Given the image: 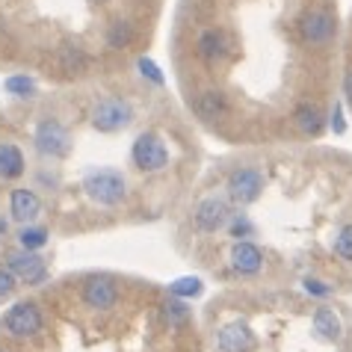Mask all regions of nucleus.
Instances as JSON below:
<instances>
[{
    "mask_svg": "<svg viewBox=\"0 0 352 352\" xmlns=\"http://www.w3.org/2000/svg\"><path fill=\"white\" fill-rule=\"evenodd\" d=\"M192 113L204 122H225L231 116V104L228 95L219 89H201L192 98Z\"/></svg>",
    "mask_w": 352,
    "mask_h": 352,
    "instance_id": "4468645a",
    "label": "nucleus"
},
{
    "mask_svg": "<svg viewBox=\"0 0 352 352\" xmlns=\"http://www.w3.org/2000/svg\"><path fill=\"white\" fill-rule=\"evenodd\" d=\"M344 95H346V101L352 104V68L344 74Z\"/></svg>",
    "mask_w": 352,
    "mask_h": 352,
    "instance_id": "cd10ccee",
    "label": "nucleus"
},
{
    "mask_svg": "<svg viewBox=\"0 0 352 352\" xmlns=\"http://www.w3.org/2000/svg\"><path fill=\"white\" fill-rule=\"evenodd\" d=\"M33 142H36V151L42 154V157H65L68 148H72V136H68L65 124L56 122V119H42L38 122V128L33 133Z\"/></svg>",
    "mask_w": 352,
    "mask_h": 352,
    "instance_id": "6e6552de",
    "label": "nucleus"
},
{
    "mask_svg": "<svg viewBox=\"0 0 352 352\" xmlns=\"http://www.w3.org/2000/svg\"><path fill=\"white\" fill-rule=\"evenodd\" d=\"M231 204L219 199V195H208L192 208V228L199 234H217L231 219Z\"/></svg>",
    "mask_w": 352,
    "mask_h": 352,
    "instance_id": "0eeeda50",
    "label": "nucleus"
},
{
    "mask_svg": "<svg viewBox=\"0 0 352 352\" xmlns=\"http://www.w3.org/2000/svg\"><path fill=\"white\" fill-rule=\"evenodd\" d=\"M15 285H18V278H15L6 267H0V299H6L9 293L15 290Z\"/></svg>",
    "mask_w": 352,
    "mask_h": 352,
    "instance_id": "a878e982",
    "label": "nucleus"
},
{
    "mask_svg": "<svg viewBox=\"0 0 352 352\" xmlns=\"http://www.w3.org/2000/svg\"><path fill=\"white\" fill-rule=\"evenodd\" d=\"M131 160L140 172L145 175H154V172H163L169 166V145L163 142L160 133L154 131H145L136 136L133 148H131Z\"/></svg>",
    "mask_w": 352,
    "mask_h": 352,
    "instance_id": "7ed1b4c3",
    "label": "nucleus"
},
{
    "mask_svg": "<svg viewBox=\"0 0 352 352\" xmlns=\"http://www.w3.org/2000/svg\"><path fill=\"white\" fill-rule=\"evenodd\" d=\"M187 317H190L187 302H181V299H166L163 302V320L169 322V326H178V322H184Z\"/></svg>",
    "mask_w": 352,
    "mask_h": 352,
    "instance_id": "b1692460",
    "label": "nucleus"
},
{
    "mask_svg": "<svg viewBox=\"0 0 352 352\" xmlns=\"http://www.w3.org/2000/svg\"><path fill=\"white\" fill-rule=\"evenodd\" d=\"M47 243V228H38V225H24L21 234H18V246L24 252H36Z\"/></svg>",
    "mask_w": 352,
    "mask_h": 352,
    "instance_id": "aec40b11",
    "label": "nucleus"
},
{
    "mask_svg": "<svg viewBox=\"0 0 352 352\" xmlns=\"http://www.w3.org/2000/svg\"><path fill=\"white\" fill-rule=\"evenodd\" d=\"M3 89L9 95H15V98H30L36 92V80L33 77H27V74H15V77H6Z\"/></svg>",
    "mask_w": 352,
    "mask_h": 352,
    "instance_id": "5701e85b",
    "label": "nucleus"
},
{
    "mask_svg": "<svg viewBox=\"0 0 352 352\" xmlns=\"http://www.w3.org/2000/svg\"><path fill=\"white\" fill-rule=\"evenodd\" d=\"M83 192L101 208H119L128 199V184H124V175L116 169H95L83 178Z\"/></svg>",
    "mask_w": 352,
    "mask_h": 352,
    "instance_id": "f03ea898",
    "label": "nucleus"
},
{
    "mask_svg": "<svg viewBox=\"0 0 352 352\" xmlns=\"http://www.w3.org/2000/svg\"><path fill=\"white\" fill-rule=\"evenodd\" d=\"M0 329H3L6 338L33 340V338H38L45 331V314H42V308H38L33 299H21V302H15L3 317H0Z\"/></svg>",
    "mask_w": 352,
    "mask_h": 352,
    "instance_id": "f257e3e1",
    "label": "nucleus"
},
{
    "mask_svg": "<svg viewBox=\"0 0 352 352\" xmlns=\"http://www.w3.org/2000/svg\"><path fill=\"white\" fill-rule=\"evenodd\" d=\"M311 326H314L317 335L322 340H329V344H335V340L344 338V322H340V314L335 308H329V305L314 308V314H311Z\"/></svg>",
    "mask_w": 352,
    "mask_h": 352,
    "instance_id": "f3484780",
    "label": "nucleus"
},
{
    "mask_svg": "<svg viewBox=\"0 0 352 352\" xmlns=\"http://www.w3.org/2000/svg\"><path fill=\"white\" fill-rule=\"evenodd\" d=\"M9 213H12L15 222L30 225L38 219V213H42V199H38L33 190L18 187V190L9 192Z\"/></svg>",
    "mask_w": 352,
    "mask_h": 352,
    "instance_id": "2eb2a0df",
    "label": "nucleus"
},
{
    "mask_svg": "<svg viewBox=\"0 0 352 352\" xmlns=\"http://www.w3.org/2000/svg\"><path fill=\"white\" fill-rule=\"evenodd\" d=\"M0 352H6V349H0Z\"/></svg>",
    "mask_w": 352,
    "mask_h": 352,
    "instance_id": "c756f323",
    "label": "nucleus"
},
{
    "mask_svg": "<svg viewBox=\"0 0 352 352\" xmlns=\"http://www.w3.org/2000/svg\"><path fill=\"white\" fill-rule=\"evenodd\" d=\"M225 190H228L231 204L249 208V204L258 201L261 192H263V172L258 169V166H237V169L228 175Z\"/></svg>",
    "mask_w": 352,
    "mask_h": 352,
    "instance_id": "39448f33",
    "label": "nucleus"
},
{
    "mask_svg": "<svg viewBox=\"0 0 352 352\" xmlns=\"http://www.w3.org/2000/svg\"><path fill=\"white\" fill-rule=\"evenodd\" d=\"M331 249H335V255L344 261V263H352V222L349 225H340V228H338Z\"/></svg>",
    "mask_w": 352,
    "mask_h": 352,
    "instance_id": "412c9836",
    "label": "nucleus"
},
{
    "mask_svg": "<svg viewBox=\"0 0 352 352\" xmlns=\"http://www.w3.org/2000/svg\"><path fill=\"white\" fill-rule=\"evenodd\" d=\"M228 267L234 276L240 278H252L258 276V272L263 270V252L261 246H255L252 240H237L228 252Z\"/></svg>",
    "mask_w": 352,
    "mask_h": 352,
    "instance_id": "ddd939ff",
    "label": "nucleus"
},
{
    "mask_svg": "<svg viewBox=\"0 0 352 352\" xmlns=\"http://www.w3.org/2000/svg\"><path fill=\"white\" fill-rule=\"evenodd\" d=\"M133 42V27L128 21H113L110 24V33H107V45L110 47H128Z\"/></svg>",
    "mask_w": 352,
    "mask_h": 352,
    "instance_id": "4be33fe9",
    "label": "nucleus"
},
{
    "mask_svg": "<svg viewBox=\"0 0 352 352\" xmlns=\"http://www.w3.org/2000/svg\"><path fill=\"white\" fill-rule=\"evenodd\" d=\"M296 30H299L302 45H308V47H322V45H329L331 38H335L338 21H335V15H331L329 9H308V12L299 18Z\"/></svg>",
    "mask_w": 352,
    "mask_h": 352,
    "instance_id": "423d86ee",
    "label": "nucleus"
},
{
    "mask_svg": "<svg viewBox=\"0 0 352 352\" xmlns=\"http://www.w3.org/2000/svg\"><path fill=\"white\" fill-rule=\"evenodd\" d=\"M172 293L175 296H199L201 293V281L199 278H181L172 285Z\"/></svg>",
    "mask_w": 352,
    "mask_h": 352,
    "instance_id": "393cba45",
    "label": "nucleus"
},
{
    "mask_svg": "<svg viewBox=\"0 0 352 352\" xmlns=\"http://www.w3.org/2000/svg\"><path fill=\"white\" fill-rule=\"evenodd\" d=\"M0 234H6V222L3 219H0Z\"/></svg>",
    "mask_w": 352,
    "mask_h": 352,
    "instance_id": "c85d7f7f",
    "label": "nucleus"
},
{
    "mask_svg": "<svg viewBox=\"0 0 352 352\" xmlns=\"http://www.w3.org/2000/svg\"><path fill=\"white\" fill-rule=\"evenodd\" d=\"M27 169L24 151L15 142H0V181H15Z\"/></svg>",
    "mask_w": 352,
    "mask_h": 352,
    "instance_id": "a211bd4d",
    "label": "nucleus"
},
{
    "mask_svg": "<svg viewBox=\"0 0 352 352\" xmlns=\"http://www.w3.org/2000/svg\"><path fill=\"white\" fill-rule=\"evenodd\" d=\"M56 65H60L65 74H83L86 68H89V54H86L83 47L65 45L56 51Z\"/></svg>",
    "mask_w": 352,
    "mask_h": 352,
    "instance_id": "6ab92c4d",
    "label": "nucleus"
},
{
    "mask_svg": "<svg viewBox=\"0 0 352 352\" xmlns=\"http://www.w3.org/2000/svg\"><path fill=\"white\" fill-rule=\"evenodd\" d=\"M89 119H92L95 131L116 133V131H124L133 122V107H131V101H124V98L110 95V98H101V101L92 107Z\"/></svg>",
    "mask_w": 352,
    "mask_h": 352,
    "instance_id": "20e7f679",
    "label": "nucleus"
},
{
    "mask_svg": "<svg viewBox=\"0 0 352 352\" xmlns=\"http://www.w3.org/2000/svg\"><path fill=\"white\" fill-rule=\"evenodd\" d=\"M140 72H142V77H148V80L151 83H163V74H160V68L157 65H154L151 60H145V56H142V60H140Z\"/></svg>",
    "mask_w": 352,
    "mask_h": 352,
    "instance_id": "bb28decb",
    "label": "nucleus"
},
{
    "mask_svg": "<svg viewBox=\"0 0 352 352\" xmlns=\"http://www.w3.org/2000/svg\"><path fill=\"white\" fill-rule=\"evenodd\" d=\"M231 51H234V45L222 27H208V30L195 38V56L208 68H219L231 56Z\"/></svg>",
    "mask_w": 352,
    "mask_h": 352,
    "instance_id": "1a4fd4ad",
    "label": "nucleus"
},
{
    "mask_svg": "<svg viewBox=\"0 0 352 352\" xmlns=\"http://www.w3.org/2000/svg\"><path fill=\"white\" fill-rule=\"evenodd\" d=\"M213 340H217V352H255L258 349L255 331L240 320H231L225 326H219Z\"/></svg>",
    "mask_w": 352,
    "mask_h": 352,
    "instance_id": "9b49d317",
    "label": "nucleus"
},
{
    "mask_svg": "<svg viewBox=\"0 0 352 352\" xmlns=\"http://www.w3.org/2000/svg\"><path fill=\"white\" fill-rule=\"evenodd\" d=\"M80 299L92 311H110L119 305V285L110 276H89L80 285Z\"/></svg>",
    "mask_w": 352,
    "mask_h": 352,
    "instance_id": "9d476101",
    "label": "nucleus"
},
{
    "mask_svg": "<svg viewBox=\"0 0 352 352\" xmlns=\"http://www.w3.org/2000/svg\"><path fill=\"white\" fill-rule=\"evenodd\" d=\"M293 124L305 136H320L322 128H326V113H322V107L317 101H302L293 110Z\"/></svg>",
    "mask_w": 352,
    "mask_h": 352,
    "instance_id": "dca6fc26",
    "label": "nucleus"
},
{
    "mask_svg": "<svg viewBox=\"0 0 352 352\" xmlns=\"http://www.w3.org/2000/svg\"><path fill=\"white\" fill-rule=\"evenodd\" d=\"M6 270L21 281L27 287H38L42 281L47 278V267H45V258H38L36 252H15V255L6 258Z\"/></svg>",
    "mask_w": 352,
    "mask_h": 352,
    "instance_id": "f8f14e48",
    "label": "nucleus"
}]
</instances>
